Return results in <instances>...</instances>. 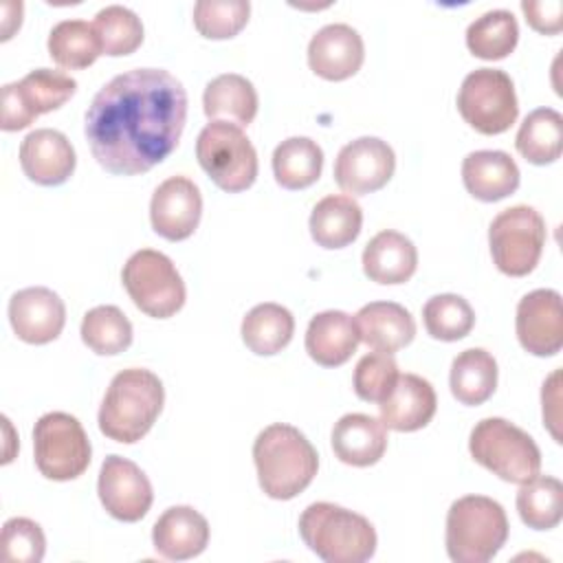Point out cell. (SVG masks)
I'll use <instances>...</instances> for the list:
<instances>
[{
  "label": "cell",
  "instance_id": "cell-12",
  "mask_svg": "<svg viewBox=\"0 0 563 563\" xmlns=\"http://www.w3.org/2000/svg\"><path fill=\"white\" fill-rule=\"evenodd\" d=\"M77 90V81L51 68H35L20 81L2 86V119L4 132L29 128L40 114L62 108Z\"/></svg>",
  "mask_w": 563,
  "mask_h": 563
},
{
  "label": "cell",
  "instance_id": "cell-27",
  "mask_svg": "<svg viewBox=\"0 0 563 563\" xmlns=\"http://www.w3.org/2000/svg\"><path fill=\"white\" fill-rule=\"evenodd\" d=\"M308 224L317 246L343 249L358 238L363 227V211L352 196L330 194L314 205Z\"/></svg>",
  "mask_w": 563,
  "mask_h": 563
},
{
  "label": "cell",
  "instance_id": "cell-6",
  "mask_svg": "<svg viewBox=\"0 0 563 563\" xmlns=\"http://www.w3.org/2000/svg\"><path fill=\"white\" fill-rule=\"evenodd\" d=\"M468 451L477 464L510 484H523L541 471L537 442L506 418L479 420L468 435Z\"/></svg>",
  "mask_w": 563,
  "mask_h": 563
},
{
  "label": "cell",
  "instance_id": "cell-8",
  "mask_svg": "<svg viewBox=\"0 0 563 563\" xmlns=\"http://www.w3.org/2000/svg\"><path fill=\"white\" fill-rule=\"evenodd\" d=\"M121 282L134 306L154 319H167L185 306V282L174 262L154 249H141L128 257Z\"/></svg>",
  "mask_w": 563,
  "mask_h": 563
},
{
  "label": "cell",
  "instance_id": "cell-42",
  "mask_svg": "<svg viewBox=\"0 0 563 563\" xmlns=\"http://www.w3.org/2000/svg\"><path fill=\"white\" fill-rule=\"evenodd\" d=\"M521 11L526 15V22L543 35H556L563 29L561 0H523Z\"/></svg>",
  "mask_w": 563,
  "mask_h": 563
},
{
  "label": "cell",
  "instance_id": "cell-41",
  "mask_svg": "<svg viewBox=\"0 0 563 563\" xmlns=\"http://www.w3.org/2000/svg\"><path fill=\"white\" fill-rule=\"evenodd\" d=\"M46 552L42 526L26 517H11L2 526L0 556L7 563H40Z\"/></svg>",
  "mask_w": 563,
  "mask_h": 563
},
{
  "label": "cell",
  "instance_id": "cell-39",
  "mask_svg": "<svg viewBox=\"0 0 563 563\" xmlns=\"http://www.w3.org/2000/svg\"><path fill=\"white\" fill-rule=\"evenodd\" d=\"M251 4L246 0H198L194 4V26L202 37H235L249 22Z\"/></svg>",
  "mask_w": 563,
  "mask_h": 563
},
{
  "label": "cell",
  "instance_id": "cell-19",
  "mask_svg": "<svg viewBox=\"0 0 563 563\" xmlns=\"http://www.w3.org/2000/svg\"><path fill=\"white\" fill-rule=\"evenodd\" d=\"M75 147L59 130H33L20 145L22 172L35 185L55 187L66 183L75 172Z\"/></svg>",
  "mask_w": 563,
  "mask_h": 563
},
{
  "label": "cell",
  "instance_id": "cell-35",
  "mask_svg": "<svg viewBox=\"0 0 563 563\" xmlns=\"http://www.w3.org/2000/svg\"><path fill=\"white\" fill-rule=\"evenodd\" d=\"M517 512L532 530H552L563 517V484L550 475H534L517 493Z\"/></svg>",
  "mask_w": 563,
  "mask_h": 563
},
{
  "label": "cell",
  "instance_id": "cell-15",
  "mask_svg": "<svg viewBox=\"0 0 563 563\" xmlns=\"http://www.w3.org/2000/svg\"><path fill=\"white\" fill-rule=\"evenodd\" d=\"M202 196L198 185L187 176H169L163 180L150 200L152 229L169 240H187L200 224Z\"/></svg>",
  "mask_w": 563,
  "mask_h": 563
},
{
  "label": "cell",
  "instance_id": "cell-14",
  "mask_svg": "<svg viewBox=\"0 0 563 563\" xmlns=\"http://www.w3.org/2000/svg\"><path fill=\"white\" fill-rule=\"evenodd\" d=\"M97 493L106 512L125 523L143 519L154 501L147 475L132 460L121 455H108L103 460Z\"/></svg>",
  "mask_w": 563,
  "mask_h": 563
},
{
  "label": "cell",
  "instance_id": "cell-40",
  "mask_svg": "<svg viewBox=\"0 0 563 563\" xmlns=\"http://www.w3.org/2000/svg\"><path fill=\"white\" fill-rule=\"evenodd\" d=\"M400 372L391 354L387 352H369L358 358L354 367V391L365 402H383L391 389L396 387Z\"/></svg>",
  "mask_w": 563,
  "mask_h": 563
},
{
  "label": "cell",
  "instance_id": "cell-37",
  "mask_svg": "<svg viewBox=\"0 0 563 563\" xmlns=\"http://www.w3.org/2000/svg\"><path fill=\"white\" fill-rule=\"evenodd\" d=\"M422 321L429 336L438 341H460L475 325V312L471 303L453 292L433 295L422 306Z\"/></svg>",
  "mask_w": 563,
  "mask_h": 563
},
{
  "label": "cell",
  "instance_id": "cell-31",
  "mask_svg": "<svg viewBox=\"0 0 563 563\" xmlns=\"http://www.w3.org/2000/svg\"><path fill=\"white\" fill-rule=\"evenodd\" d=\"M323 169V150L308 136H290L273 152V174L284 189H306L319 180Z\"/></svg>",
  "mask_w": 563,
  "mask_h": 563
},
{
  "label": "cell",
  "instance_id": "cell-13",
  "mask_svg": "<svg viewBox=\"0 0 563 563\" xmlns=\"http://www.w3.org/2000/svg\"><path fill=\"white\" fill-rule=\"evenodd\" d=\"M396 169L391 145L378 136H361L341 147L334 161L336 185L352 194L365 196L383 189Z\"/></svg>",
  "mask_w": 563,
  "mask_h": 563
},
{
  "label": "cell",
  "instance_id": "cell-5",
  "mask_svg": "<svg viewBox=\"0 0 563 563\" xmlns=\"http://www.w3.org/2000/svg\"><path fill=\"white\" fill-rule=\"evenodd\" d=\"M508 539V517L486 495H464L446 512V552L455 563H486Z\"/></svg>",
  "mask_w": 563,
  "mask_h": 563
},
{
  "label": "cell",
  "instance_id": "cell-29",
  "mask_svg": "<svg viewBox=\"0 0 563 563\" xmlns=\"http://www.w3.org/2000/svg\"><path fill=\"white\" fill-rule=\"evenodd\" d=\"M449 387L457 402L475 407L486 402L497 387V361L484 347H468L451 363Z\"/></svg>",
  "mask_w": 563,
  "mask_h": 563
},
{
  "label": "cell",
  "instance_id": "cell-26",
  "mask_svg": "<svg viewBox=\"0 0 563 563\" xmlns=\"http://www.w3.org/2000/svg\"><path fill=\"white\" fill-rule=\"evenodd\" d=\"M418 266L413 242L391 229L376 233L363 249V273L383 286L405 284Z\"/></svg>",
  "mask_w": 563,
  "mask_h": 563
},
{
  "label": "cell",
  "instance_id": "cell-7",
  "mask_svg": "<svg viewBox=\"0 0 563 563\" xmlns=\"http://www.w3.org/2000/svg\"><path fill=\"white\" fill-rule=\"evenodd\" d=\"M196 158L207 176L229 194L249 189L257 178V152L233 123L209 121L198 134Z\"/></svg>",
  "mask_w": 563,
  "mask_h": 563
},
{
  "label": "cell",
  "instance_id": "cell-18",
  "mask_svg": "<svg viewBox=\"0 0 563 563\" xmlns=\"http://www.w3.org/2000/svg\"><path fill=\"white\" fill-rule=\"evenodd\" d=\"M365 59L363 37L350 24H325L308 44V66L328 81H343L358 73Z\"/></svg>",
  "mask_w": 563,
  "mask_h": 563
},
{
  "label": "cell",
  "instance_id": "cell-36",
  "mask_svg": "<svg viewBox=\"0 0 563 563\" xmlns=\"http://www.w3.org/2000/svg\"><path fill=\"white\" fill-rule=\"evenodd\" d=\"M81 341L101 356H114L132 345V323L117 306H97L81 319Z\"/></svg>",
  "mask_w": 563,
  "mask_h": 563
},
{
  "label": "cell",
  "instance_id": "cell-16",
  "mask_svg": "<svg viewBox=\"0 0 563 563\" xmlns=\"http://www.w3.org/2000/svg\"><path fill=\"white\" fill-rule=\"evenodd\" d=\"M515 330L521 347L534 356H554L563 347L561 295L552 288H537L517 303Z\"/></svg>",
  "mask_w": 563,
  "mask_h": 563
},
{
  "label": "cell",
  "instance_id": "cell-2",
  "mask_svg": "<svg viewBox=\"0 0 563 563\" xmlns=\"http://www.w3.org/2000/svg\"><path fill=\"white\" fill-rule=\"evenodd\" d=\"M253 462L260 488L271 499H292L310 486L319 468L317 449L292 424L275 422L253 442Z\"/></svg>",
  "mask_w": 563,
  "mask_h": 563
},
{
  "label": "cell",
  "instance_id": "cell-28",
  "mask_svg": "<svg viewBox=\"0 0 563 563\" xmlns=\"http://www.w3.org/2000/svg\"><path fill=\"white\" fill-rule=\"evenodd\" d=\"M202 110L209 121H224L246 128L257 114V92L246 77L224 73L207 84Z\"/></svg>",
  "mask_w": 563,
  "mask_h": 563
},
{
  "label": "cell",
  "instance_id": "cell-20",
  "mask_svg": "<svg viewBox=\"0 0 563 563\" xmlns=\"http://www.w3.org/2000/svg\"><path fill=\"white\" fill-rule=\"evenodd\" d=\"M380 422L394 431H418L431 422L438 409L435 389L418 374H400L391 394L378 405Z\"/></svg>",
  "mask_w": 563,
  "mask_h": 563
},
{
  "label": "cell",
  "instance_id": "cell-22",
  "mask_svg": "<svg viewBox=\"0 0 563 563\" xmlns=\"http://www.w3.org/2000/svg\"><path fill=\"white\" fill-rule=\"evenodd\" d=\"M519 180L517 163L501 150H477L462 161V183L482 202H497L515 194Z\"/></svg>",
  "mask_w": 563,
  "mask_h": 563
},
{
  "label": "cell",
  "instance_id": "cell-32",
  "mask_svg": "<svg viewBox=\"0 0 563 563\" xmlns=\"http://www.w3.org/2000/svg\"><path fill=\"white\" fill-rule=\"evenodd\" d=\"M517 152L532 165H550L563 152V117L554 108L532 110L519 125Z\"/></svg>",
  "mask_w": 563,
  "mask_h": 563
},
{
  "label": "cell",
  "instance_id": "cell-17",
  "mask_svg": "<svg viewBox=\"0 0 563 563\" xmlns=\"http://www.w3.org/2000/svg\"><path fill=\"white\" fill-rule=\"evenodd\" d=\"M9 321L15 336L31 345L55 341L66 323V306L46 286H29L11 295Z\"/></svg>",
  "mask_w": 563,
  "mask_h": 563
},
{
  "label": "cell",
  "instance_id": "cell-10",
  "mask_svg": "<svg viewBox=\"0 0 563 563\" xmlns=\"http://www.w3.org/2000/svg\"><path fill=\"white\" fill-rule=\"evenodd\" d=\"M90 440L81 422L64 411L44 413L33 427L37 471L53 482L79 477L90 464Z\"/></svg>",
  "mask_w": 563,
  "mask_h": 563
},
{
  "label": "cell",
  "instance_id": "cell-24",
  "mask_svg": "<svg viewBox=\"0 0 563 563\" xmlns=\"http://www.w3.org/2000/svg\"><path fill=\"white\" fill-rule=\"evenodd\" d=\"M358 341L356 323L343 310H323L314 314L306 330V352L323 367L343 365L356 352Z\"/></svg>",
  "mask_w": 563,
  "mask_h": 563
},
{
  "label": "cell",
  "instance_id": "cell-21",
  "mask_svg": "<svg viewBox=\"0 0 563 563\" xmlns=\"http://www.w3.org/2000/svg\"><path fill=\"white\" fill-rule=\"evenodd\" d=\"M152 543L163 559H194L209 543V523L191 506H172L156 519L152 528Z\"/></svg>",
  "mask_w": 563,
  "mask_h": 563
},
{
  "label": "cell",
  "instance_id": "cell-38",
  "mask_svg": "<svg viewBox=\"0 0 563 563\" xmlns=\"http://www.w3.org/2000/svg\"><path fill=\"white\" fill-rule=\"evenodd\" d=\"M92 26L101 40L103 55H110V57L130 55L143 42L141 18L132 9L121 4H110L101 9L95 15Z\"/></svg>",
  "mask_w": 563,
  "mask_h": 563
},
{
  "label": "cell",
  "instance_id": "cell-4",
  "mask_svg": "<svg viewBox=\"0 0 563 563\" xmlns=\"http://www.w3.org/2000/svg\"><path fill=\"white\" fill-rule=\"evenodd\" d=\"M299 534L325 563H365L376 552V530L358 512L330 501L310 504L299 517Z\"/></svg>",
  "mask_w": 563,
  "mask_h": 563
},
{
  "label": "cell",
  "instance_id": "cell-1",
  "mask_svg": "<svg viewBox=\"0 0 563 563\" xmlns=\"http://www.w3.org/2000/svg\"><path fill=\"white\" fill-rule=\"evenodd\" d=\"M187 121V92L163 68H132L112 77L86 110V141L110 174L136 176L165 161Z\"/></svg>",
  "mask_w": 563,
  "mask_h": 563
},
{
  "label": "cell",
  "instance_id": "cell-43",
  "mask_svg": "<svg viewBox=\"0 0 563 563\" xmlns=\"http://www.w3.org/2000/svg\"><path fill=\"white\" fill-rule=\"evenodd\" d=\"M559 378L561 372L556 369L545 383H543V391H541V402H543V424H548L550 433L554 435L556 442H561V435L556 431L559 424V411H556V402H559Z\"/></svg>",
  "mask_w": 563,
  "mask_h": 563
},
{
  "label": "cell",
  "instance_id": "cell-23",
  "mask_svg": "<svg viewBox=\"0 0 563 563\" xmlns=\"http://www.w3.org/2000/svg\"><path fill=\"white\" fill-rule=\"evenodd\" d=\"M354 323L361 341L376 352L394 354L416 336V321L411 312L396 301L365 303L354 314Z\"/></svg>",
  "mask_w": 563,
  "mask_h": 563
},
{
  "label": "cell",
  "instance_id": "cell-34",
  "mask_svg": "<svg viewBox=\"0 0 563 563\" xmlns=\"http://www.w3.org/2000/svg\"><path fill=\"white\" fill-rule=\"evenodd\" d=\"M519 40V24L506 9H493L473 20L466 29V46L479 59L508 57Z\"/></svg>",
  "mask_w": 563,
  "mask_h": 563
},
{
  "label": "cell",
  "instance_id": "cell-9",
  "mask_svg": "<svg viewBox=\"0 0 563 563\" xmlns=\"http://www.w3.org/2000/svg\"><path fill=\"white\" fill-rule=\"evenodd\" d=\"M488 246L495 266L510 277L534 271L545 246V222L534 207L515 205L499 211L488 227Z\"/></svg>",
  "mask_w": 563,
  "mask_h": 563
},
{
  "label": "cell",
  "instance_id": "cell-30",
  "mask_svg": "<svg viewBox=\"0 0 563 563\" xmlns=\"http://www.w3.org/2000/svg\"><path fill=\"white\" fill-rule=\"evenodd\" d=\"M295 332V317L288 308L266 301L253 306L242 319V341L257 356H273L282 352Z\"/></svg>",
  "mask_w": 563,
  "mask_h": 563
},
{
  "label": "cell",
  "instance_id": "cell-33",
  "mask_svg": "<svg viewBox=\"0 0 563 563\" xmlns=\"http://www.w3.org/2000/svg\"><path fill=\"white\" fill-rule=\"evenodd\" d=\"M48 55L57 66L79 70L95 64L103 48L92 24L86 20H62L48 33Z\"/></svg>",
  "mask_w": 563,
  "mask_h": 563
},
{
  "label": "cell",
  "instance_id": "cell-25",
  "mask_svg": "<svg viewBox=\"0 0 563 563\" xmlns=\"http://www.w3.org/2000/svg\"><path fill=\"white\" fill-rule=\"evenodd\" d=\"M387 449V427L367 413H345L332 427V451L350 466H372Z\"/></svg>",
  "mask_w": 563,
  "mask_h": 563
},
{
  "label": "cell",
  "instance_id": "cell-3",
  "mask_svg": "<svg viewBox=\"0 0 563 563\" xmlns=\"http://www.w3.org/2000/svg\"><path fill=\"white\" fill-rule=\"evenodd\" d=\"M161 378L143 367H130L110 380L99 407V431L121 444L139 442L163 411Z\"/></svg>",
  "mask_w": 563,
  "mask_h": 563
},
{
  "label": "cell",
  "instance_id": "cell-11",
  "mask_svg": "<svg viewBox=\"0 0 563 563\" xmlns=\"http://www.w3.org/2000/svg\"><path fill=\"white\" fill-rule=\"evenodd\" d=\"M457 110L479 134L506 132L519 114L510 75L499 68H475L460 86Z\"/></svg>",
  "mask_w": 563,
  "mask_h": 563
}]
</instances>
